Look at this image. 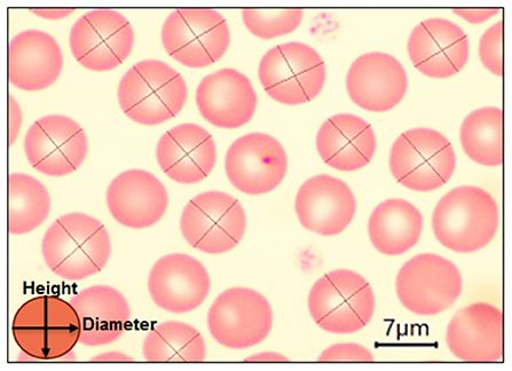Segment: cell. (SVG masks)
<instances>
[{"label":"cell","mask_w":512,"mask_h":371,"mask_svg":"<svg viewBox=\"0 0 512 371\" xmlns=\"http://www.w3.org/2000/svg\"><path fill=\"white\" fill-rule=\"evenodd\" d=\"M456 15L470 23H483L498 14L500 9H454Z\"/></svg>","instance_id":"cell-33"},{"label":"cell","mask_w":512,"mask_h":371,"mask_svg":"<svg viewBox=\"0 0 512 371\" xmlns=\"http://www.w3.org/2000/svg\"><path fill=\"white\" fill-rule=\"evenodd\" d=\"M42 252L50 271L68 281L100 273L112 255L104 224L85 213L63 215L44 235Z\"/></svg>","instance_id":"cell-1"},{"label":"cell","mask_w":512,"mask_h":371,"mask_svg":"<svg viewBox=\"0 0 512 371\" xmlns=\"http://www.w3.org/2000/svg\"><path fill=\"white\" fill-rule=\"evenodd\" d=\"M304 11L301 9H244V26L252 35L273 39L294 33L301 25Z\"/></svg>","instance_id":"cell-30"},{"label":"cell","mask_w":512,"mask_h":371,"mask_svg":"<svg viewBox=\"0 0 512 371\" xmlns=\"http://www.w3.org/2000/svg\"><path fill=\"white\" fill-rule=\"evenodd\" d=\"M10 81L23 91L50 88L63 69L59 43L42 30L29 29L12 38L9 49Z\"/></svg>","instance_id":"cell-23"},{"label":"cell","mask_w":512,"mask_h":371,"mask_svg":"<svg viewBox=\"0 0 512 371\" xmlns=\"http://www.w3.org/2000/svg\"><path fill=\"white\" fill-rule=\"evenodd\" d=\"M321 362H373L374 355L366 347L358 344H336L328 347L319 357Z\"/></svg>","instance_id":"cell-32"},{"label":"cell","mask_w":512,"mask_h":371,"mask_svg":"<svg viewBox=\"0 0 512 371\" xmlns=\"http://www.w3.org/2000/svg\"><path fill=\"white\" fill-rule=\"evenodd\" d=\"M257 104V94L249 78L232 68L204 77L196 90L200 114L220 129H239L249 123Z\"/></svg>","instance_id":"cell-20"},{"label":"cell","mask_w":512,"mask_h":371,"mask_svg":"<svg viewBox=\"0 0 512 371\" xmlns=\"http://www.w3.org/2000/svg\"><path fill=\"white\" fill-rule=\"evenodd\" d=\"M502 22L486 31L479 43V57L484 67L495 76H502Z\"/></svg>","instance_id":"cell-31"},{"label":"cell","mask_w":512,"mask_h":371,"mask_svg":"<svg viewBox=\"0 0 512 371\" xmlns=\"http://www.w3.org/2000/svg\"><path fill=\"white\" fill-rule=\"evenodd\" d=\"M246 362H287L289 361L285 355L273 352H264L261 354L251 355V357L244 360Z\"/></svg>","instance_id":"cell-36"},{"label":"cell","mask_w":512,"mask_h":371,"mask_svg":"<svg viewBox=\"0 0 512 371\" xmlns=\"http://www.w3.org/2000/svg\"><path fill=\"white\" fill-rule=\"evenodd\" d=\"M15 343L37 361L62 360L81 339V321L74 306L57 296H38L15 314Z\"/></svg>","instance_id":"cell-4"},{"label":"cell","mask_w":512,"mask_h":371,"mask_svg":"<svg viewBox=\"0 0 512 371\" xmlns=\"http://www.w3.org/2000/svg\"><path fill=\"white\" fill-rule=\"evenodd\" d=\"M377 141L372 125L352 114H338L321 125L317 149L329 167L340 171L365 168L376 153Z\"/></svg>","instance_id":"cell-24"},{"label":"cell","mask_w":512,"mask_h":371,"mask_svg":"<svg viewBox=\"0 0 512 371\" xmlns=\"http://www.w3.org/2000/svg\"><path fill=\"white\" fill-rule=\"evenodd\" d=\"M88 151L84 129L68 116L39 118L25 138V153L31 167L49 177H65L80 169Z\"/></svg>","instance_id":"cell-13"},{"label":"cell","mask_w":512,"mask_h":371,"mask_svg":"<svg viewBox=\"0 0 512 371\" xmlns=\"http://www.w3.org/2000/svg\"><path fill=\"white\" fill-rule=\"evenodd\" d=\"M499 221L498 204L490 193L476 186H461L438 202L432 228L445 248L471 254L491 243Z\"/></svg>","instance_id":"cell-2"},{"label":"cell","mask_w":512,"mask_h":371,"mask_svg":"<svg viewBox=\"0 0 512 371\" xmlns=\"http://www.w3.org/2000/svg\"><path fill=\"white\" fill-rule=\"evenodd\" d=\"M462 287L459 268L451 260L433 254L408 260L396 281L401 305L424 317L451 309L460 298Z\"/></svg>","instance_id":"cell-11"},{"label":"cell","mask_w":512,"mask_h":371,"mask_svg":"<svg viewBox=\"0 0 512 371\" xmlns=\"http://www.w3.org/2000/svg\"><path fill=\"white\" fill-rule=\"evenodd\" d=\"M156 159L165 175L176 183L198 184L215 168V140L198 124H180L163 134Z\"/></svg>","instance_id":"cell-21"},{"label":"cell","mask_w":512,"mask_h":371,"mask_svg":"<svg viewBox=\"0 0 512 371\" xmlns=\"http://www.w3.org/2000/svg\"><path fill=\"white\" fill-rule=\"evenodd\" d=\"M180 230L189 246L210 255L225 254L242 241L247 216L241 203L224 192H206L189 201Z\"/></svg>","instance_id":"cell-9"},{"label":"cell","mask_w":512,"mask_h":371,"mask_svg":"<svg viewBox=\"0 0 512 371\" xmlns=\"http://www.w3.org/2000/svg\"><path fill=\"white\" fill-rule=\"evenodd\" d=\"M295 209L307 231L334 236L346 230L357 212V201L343 180L320 175L299 188Z\"/></svg>","instance_id":"cell-18"},{"label":"cell","mask_w":512,"mask_h":371,"mask_svg":"<svg viewBox=\"0 0 512 371\" xmlns=\"http://www.w3.org/2000/svg\"><path fill=\"white\" fill-rule=\"evenodd\" d=\"M288 159L279 140L266 133H249L228 149L225 170L240 192L263 195L274 191L285 179Z\"/></svg>","instance_id":"cell-14"},{"label":"cell","mask_w":512,"mask_h":371,"mask_svg":"<svg viewBox=\"0 0 512 371\" xmlns=\"http://www.w3.org/2000/svg\"><path fill=\"white\" fill-rule=\"evenodd\" d=\"M107 207L121 225L133 230L152 227L168 210L167 189L153 173L132 169L114 178L107 189Z\"/></svg>","instance_id":"cell-19"},{"label":"cell","mask_w":512,"mask_h":371,"mask_svg":"<svg viewBox=\"0 0 512 371\" xmlns=\"http://www.w3.org/2000/svg\"><path fill=\"white\" fill-rule=\"evenodd\" d=\"M502 323V312L491 304L476 303L464 307L447 327L448 349L463 361H501Z\"/></svg>","instance_id":"cell-22"},{"label":"cell","mask_w":512,"mask_h":371,"mask_svg":"<svg viewBox=\"0 0 512 371\" xmlns=\"http://www.w3.org/2000/svg\"><path fill=\"white\" fill-rule=\"evenodd\" d=\"M69 45L76 61L86 69L109 71L129 58L135 45V31L123 14L94 10L76 21Z\"/></svg>","instance_id":"cell-12"},{"label":"cell","mask_w":512,"mask_h":371,"mask_svg":"<svg viewBox=\"0 0 512 371\" xmlns=\"http://www.w3.org/2000/svg\"><path fill=\"white\" fill-rule=\"evenodd\" d=\"M456 168L454 148L444 134L431 129L409 130L395 141L390 170L400 185L431 192L450 181Z\"/></svg>","instance_id":"cell-7"},{"label":"cell","mask_w":512,"mask_h":371,"mask_svg":"<svg viewBox=\"0 0 512 371\" xmlns=\"http://www.w3.org/2000/svg\"><path fill=\"white\" fill-rule=\"evenodd\" d=\"M93 362H131L135 361L129 355L120 352H107L105 354H99L97 357L91 359Z\"/></svg>","instance_id":"cell-37"},{"label":"cell","mask_w":512,"mask_h":371,"mask_svg":"<svg viewBox=\"0 0 512 371\" xmlns=\"http://www.w3.org/2000/svg\"><path fill=\"white\" fill-rule=\"evenodd\" d=\"M37 17L46 20H61L72 15L74 9H30Z\"/></svg>","instance_id":"cell-35"},{"label":"cell","mask_w":512,"mask_h":371,"mask_svg":"<svg viewBox=\"0 0 512 371\" xmlns=\"http://www.w3.org/2000/svg\"><path fill=\"white\" fill-rule=\"evenodd\" d=\"M407 49L416 69L431 78H448L460 73L470 55L468 36L446 19L421 22L412 31Z\"/></svg>","instance_id":"cell-16"},{"label":"cell","mask_w":512,"mask_h":371,"mask_svg":"<svg viewBox=\"0 0 512 371\" xmlns=\"http://www.w3.org/2000/svg\"><path fill=\"white\" fill-rule=\"evenodd\" d=\"M118 104L133 122L159 125L176 117L187 101L186 82L160 60H144L126 71L117 92Z\"/></svg>","instance_id":"cell-3"},{"label":"cell","mask_w":512,"mask_h":371,"mask_svg":"<svg viewBox=\"0 0 512 371\" xmlns=\"http://www.w3.org/2000/svg\"><path fill=\"white\" fill-rule=\"evenodd\" d=\"M258 76L273 100L283 105H303L324 89L326 63L310 45L281 44L264 55Z\"/></svg>","instance_id":"cell-6"},{"label":"cell","mask_w":512,"mask_h":371,"mask_svg":"<svg viewBox=\"0 0 512 371\" xmlns=\"http://www.w3.org/2000/svg\"><path fill=\"white\" fill-rule=\"evenodd\" d=\"M423 231V217L412 203L391 199L378 204L369 218L368 232L376 250L399 256L414 248Z\"/></svg>","instance_id":"cell-26"},{"label":"cell","mask_w":512,"mask_h":371,"mask_svg":"<svg viewBox=\"0 0 512 371\" xmlns=\"http://www.w3.org/2000/svg\"><path fill=\"white\" fill-rule=\"evenodd\" d=\"M309 311L314 322L327 333H357L374 317V291L357 272H329L314 283Z\"/></svg>","instance_id":"cell-5"},{"label":"cell","mask_w":512,"mask_h":371,"mask_svg":"<svg viewBox=\"0 0 512 371\" xmlns=\"http://www.w3.org/2000/svg\"><path fill=\"white\" fill-rule=\"evenodd\" d=\"M211 288L207 268L198 259L171 254L157 260L149 273L148 290L164 311L184 314L198 309Z\"/></svg>","instance_id":"cell-15"},{"label":"cell","mask_w":512,"mask_h":371,"mask_svg":"<svg viewBox=\"0 0 512 371\" xmlns=\"http://www.w3.org/2000/svg\"><path fill=\"white\" fill-rule=\"evenodd\" d=\"M81 321L80 343L86 346L112 344L124 334L131 309L122 292L109 286L86 288L72 298Z\"/></svg>","instance_id":"cell-25"},{"label":"cell","mask_w":512,"mask_h":371,"mask_svg":"<svg viewBox=\"0 0 512 371\" xmlns=\"http://www.w3.org/2000/svg\"><path fill=\"white\" fill-rule=\"evenodd\" d=\"M22 125V112L18 101L10 96V146L17 140Z\"/></svg>","instance_id":"cell-34"},{"label":"cell","mask_w":512,"mask_h":371,"mask_svg":"<svg viewBox=\"0 0 512 371\" xmlns=\"http://www.w3.org/2000/svg\"><path fill=\"white\" fill-rule=\"evenodd\" d=\"M49 191L34 177L25 173L10 176V233L22 235L33 232L49 217Z\"/></svg>","instance_id":"cell-29"},{"label":"cell","mask_w":512,"mask_h":371,"mask_svg":"<svg viewBox=\"0 0 512 371\" xmlns=\"http://www.w3.org/2000/svg\"><path fill=\"white\" fill-rule=\"evenodd\" d=\"M460 139L469 159L484 167H500L502 110L485 107L472 112L461 126Z\"/></svg>","instance_id":"cell-28"},{"label":"cell","mask_w":512,"mask_h":371,"mask_svg":"<svg viewBox=\"0 0 512 371\" xmlns=\"http://www.w3.org/2000/svg\"><path fill=\"white\" fill-rule=\"evenodd\" d=\"M408 80L406 70L392 55L372 52L352 63L346 76V90L358 107L385 113L404 99Z\"/></svg>","instance_id":"cell-17"},{"label":"cell","mask_w":512,"mask_h":371,"mask_svg":"<svg viewBox=\"0 0 512 371\" xmlns=\"http://www.w3.org/2000/svg\"><path fill=\"white\" fill-rule=\"evenodd\" d=\"M273 311L256 290L235 287L220 294L208 313V328L220 345L231 350L256 346L269 337Z\"/></svg>","instance_id":"cell-10"},{"label":"cell","mask_w":512,"mask_h":371,"mask_svg":"<svg viewBox=\"0 0 512 371\" xmlns=\"http://www.w3.org/2000/svg\"><path fill=\"white\" fill-rule=\"evenodd\" d=\"M162 43L181 65L204 68L218 62L230 49L231 30L215 10H177L164 22Z\"/></svg>","instance_id":"cell-8"},{"label":"cell","mask_w":512,"mask_h":371,"mask_svg":"<svg viewBox=\"0 0 512 371\" xmlns=\"http://www.w3.org/2000/svg\"><path fill=\"white\" fill-rule=\"evenodd\" d=\"M143 354L152 362H201L207 357V346L194 327L168 321L149 331Z\"/></svg>","instance_id":"cell-27"}]
</instances>
